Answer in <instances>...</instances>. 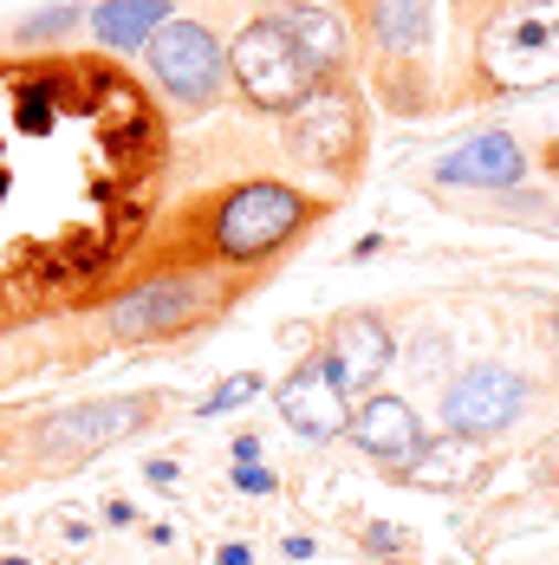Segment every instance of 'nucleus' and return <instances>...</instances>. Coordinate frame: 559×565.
I'll use <instances>...</instances> for the list:
<instances>
[{
    "label": "nucleus",
    "mask_w": 559,
    "mask_h": 565,
    "mask_svg": "<svg viewBox=\"0 0 559 565\" xmlns=\"http://www.w3.org/2000/svg\"><path fill=\"white\" fill-rule=\"evenodd\" d=\"M319 215V202L313 195H299L293 182H234L222 195V209H215V260H234V267H247V260H274L280 247H293L306 222Z\"/></svg>",
    "instance_id": "nucleus-1"
},
{
    "label": "nucleus",
    "mask_w": 559,
    "mask_h": 565,
    "mask_svg": "<svg viewBox=\"0 0 559 565\" xmlns=\"http://www.w3.org/2000/svg\"><path fill=\"white\" fill-rule=\"evenodd\" d=\"M228 78H234V92H241L254 111H267V117H293L319 85H326L319 65L299 53L267 13L247 20V26L228 40Z\"/></svg>",
    "instance_id": "nucleus-2"
},
{
    "label": "nucleus",
    "mask_w": 559,
    "mask_h": 565,
    "mask_svg": "<svg viewBox=\"0 0 559 565\" xmlns=\"http://www.w3.org/2000/svg\"><path fill=\"white\" fill-rule=\"evenodd\" d=\"M482 72L502 92L559 85V0H507L482 33Z\"/></svg>",
    "instance_id": "nucleus-3"
},
{
    "label": "nucleus",
    "mask_w": 559,
    "mask_h": 565,
    "mask_svg": "<svg viewBox=\"0 0 559 565\" xmlns=\"http://www.w3.org/2000/svg\"><path fill=\"white\" fill-rule=\"evenodd\" d=\"M144 58H150V85L164 92L176 111H209L228 85V46L202 26V20H164L150 40H144Z\"/></svg>",
    "instance_id": "nucleus-4"
},
{
    "label": "nucleus",
    "mask_w": 559,
    "mask_h": 565,
    "mask_svg": "<svg viewBox=\"0 0 559 565\" xmlns=\"http://www.w3.org/2000/svg\"><path fill=\"white\" fill-rule=\"evenodd\" d=\"M286 143L299 163L326 175H358V150H365V98L345 85V78H326L299 111L286 117Z\"/></svg>",
    "instance_id": "nucleus-5"
},
{
    "label": "nucleus",
    "mask_w": 559,
    "mask_h": 565,
    "mask_svg": "<svg viewBox=\"0 0 559 565\" xmlns=\"http://www.w3.org/2000/svg\"><path fill=\"white\" fill-rule=\"evenodd\" d=\"M209 306H215V286L209 280L164 274V280H144V286H130V292H117L112 306H105V326L124 344H157V339L189 332L196 319H209Z\"/></svg>",
    "instance_id": "nucleus-6"
},
{
    "label": "nucleus",
    "mask_w": 559,
    "mask_h": 565,
    "mask_svg": "<svg viewBox=\"0 0 559 565\" xmlns=\"http://www.w3.org/2000/svg\"><path fill=\"white\" fill-rule=\"evenodd\" d=\"M527 396H534V384L520 371H507V364H468L443 391V423L455 436L482 443V436H502L507 423L527 409Z\"/></svg>",
    "instance_id": "nucleus-7"
},
{
    "label": "nucleus",
    "mask_w": 559,
    "mask_h": 565,
    "mask_svg": "<svg viewBox=\"0 0 559 565\" xmlns=\"http://www.w3.org/2000/svg\"><path fill=\"white\" fill-rule=\"evenodd\" d=\"M274 403H280V416H286V429L306 436V443H338L345 423H351V396L338 391L333 364H326L319 351L286 371V384L274 391Z\"/></svg>",
    "instance_id": "nucleus-8"
},
{
    "label": "nucleus",
    "mask_w": 559,
    "mask_h": 565,
    "mask_svg": "<svg viewBox=\"0 0 559 565\" xmlns=\"http://www.w3.org/2000/svg\"><path fill=\"white\" fill-rule=\"evenodd\" d=\"M397 344H391V326L378 312H338L333 332H326V364H333L338 391L345 396H371L378 377L391 371Z\"/></svg>",
    "instance_id": "nucleus-9"
},
{
    "label": "nucleus",
    "mask_w": 559,
    "mask_h": 565,
    "mask_svg": "<svg viewBox=\"0 0 559 565\" xmlns=\"http://www.w3.org/2000/svg\"><path fill=\"white\" fill-rule=\"evenodd\" d=\"M144 423V403L137 396H117V403H78V409H59L33 429V443L59 461H85V455L112 449L117 436H130Z\"/></svg>",
    "instance_id": "nucleus-10"
},
{
    "label": "nucleus",
    "mask_w": 559,
    "mask_h": 565,
    "mask_svg": "<svg viewBox=\"0 0 559 565\" xmlns=\"http://www.w3.org/2000/svg\"><path fill=\"white\" fill-rule=\"evenodd\" d=\"M436 182H455V189H514L527 175V150L514 130H482L468 143H455L436 157Z\"/></svg>",
    "instance_id": "nucleus-11"
},
{
    "label": "nucleus",
    "mask_w": 559,
    "mask_h": 565,
    "mask_svg": "<svg viewBox=\"0 0 559 565\" xmlns=\"http://www.w3.org/2000/svg\"><path fill=\"white\" fill-rule=\"evenodd\" d=\"M345 436L371 455V461H391V468H403V461L416 455V443H423V423H416V409H410L403 396L371 391V396H358V403H351Z\"/></svg>",
    "instance_id": "nucleus-12"
},
{
    "label": "nucleus",
    "mask_w": 559,
    "mask_h": 565,
    "mask_svg": "<svg viewBox=\"0 0 559 565\" xmlns=\"http://www.w3.org/2000/svg\"><path fill=\"white\" fill-rule=\"evenodd\" d=\"M267 20H274L280 33L313 58V65H319V78H345L351 46H345V26H338L333 13H319L313 0H274V7H267Z\"/></svg>",
    "instance_id": "nucleus-13"
},
{
    "label": "nucleus",
    "mask_w": 559,
    "mask_h": 565,
    "mask_svg": "<svg viewBox=\"0 0 559 565\" xmlns=\"http://www.w3.org/2000/svg\"><path fill=\"white\" fill-rule=\"evenodd\" d=\"M397 475L416 481V488H475V481H482V443H475V436H455V429L423 436L416 455H410Z\"/></svg>",
    "instance_id": "nucleus-14"
},
{
    "label": "nucleus",
    "mask_w": 559,
    "mask_h": 565,
    "mask_svg": "<svg viewBox=\"0 0 559 565\" xmlns=\"http://www.w3.org/2000/svg\"><path fill=\"white\" fill-rule=\"evenodd\" d=\"M164 20H176V0H105V7H92V33L105 53H144V40Z\"/></svg>",
    "instance_id": "nucleus-15"
},
{
    "label": "nucleus",
    "mask_w": 559,
    "mask_h": 565,
    "mask_svg": "<svg viewBox=\"0 0 559 565\" xmlns=\"http://www.w3.org/2000/svg\"><path fill=\"white\" fill-rule=\"evenodd\" d=\"M371 40L384 58H416L430 46V0H371Z\"/></svg>",
    "instance_id": "nucleus-16"
},
{
    "label": "nucleus",
    "mask_w": 559,
    "mask_h": 565,
    "mask_svg": "<svg viewBox=\"0 0 559 565\" xmlns=\"http://www.w3.org/2000/svg\"><path fill=\"white\" fill-rule=\"evenodd\" d=\"M247 396H261V377H254V371H241V377L215 384V391L202 396V416H228V409H234V403H247Z\"/></svg>",
    "instance_id": "nucleus-17"
},
{
    "label": "nucleus",
    "mask_w": 559,
    "mask_h": 565,
    "mask_svg": "<svg viewBox=\"0 0 559 565\" xmlns=\"http://www.w3.org/2000/svg\"><path fill=\"white\" fill-rule=\"evenodd\" d=\"M72 20H78V7H46V13H40V20H33L20 40H46V33H65Z\"/></svg>",
    "instance_id": "nucleus-18"
},
{
    "label": "nucleus",
    "mask_w": 559,
    "mask_h": 565,
    "mask_svg": "<svg viewBox=\"0 0 559 565\" xmlns=\"http://www.w3.org/2000/svg\"><path fill=\"white\" fill-rule=\"evenodd\" d=\"M234 481H241L247 494H274V475H267V468H254V461H241V468H234Z\"/></svg>",
    "instance_id": "nucleus-19"
},
{
    "label": "nucleus",
    "mask_w": 559,
    "mask_h": 565,
    "mask_svg": "<svg viewBox=\"0 0 559 565\" xmlns=\"http://www.w3.org/2000/svg\"><path fill=\"white\" fill-rule=\"evenodd\" d=\"M553 344H559V326H553Z\"/></svg>",
    "instance_id": "nucleus-20"
}]
</instances>
